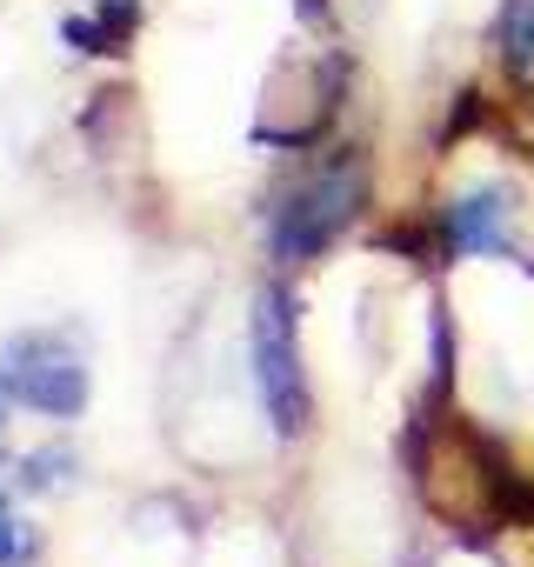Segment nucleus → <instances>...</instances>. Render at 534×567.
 <instances>
[{
    "label": "nucleus",
    "mask_w": 534,
    "mask_h": 567,
    "mask_svg": "<svg viewBox=\"0 0 534 567\" xmlns=\"http://www.w3.org/2000/svg\"><path fill=\"white\" fill-rule=\"evenodd\" d=\"M34 547H41V540H34V527L21 520V507H14L8 494H0V567H28V560H34Z\"/></svg>",
    "instance_id": "nucleus-6"
},
{
    "label": "nucleus",
    "mask_w": 534,
    "mask_h": 567,
    "mask_svg": "<svg viewBox=\"0 0 534 567\" xmlns=\"http://www.w3.org/2000/svg\"><path fill=\"white\" fill-rule=\"evenodd\" d=\"M507 187H474L448 207V240L454 254H507Z\"/></svg>",
    "instance_id": "nucleus-4"
},
{
    "label": "nucleus",
    "mask_w": 534,
    "mask_h": 567,
    "mask_svg": "<svg viewBox=\"0 0 534 567\" xmlns=\"http://www.w3.org/2000/svg\"><path fill=\"white\" fill-rule=\"evenodd\" d=\"M361 207V167L355 161H328L321 174H308L301 187H288L267 214V240H275L281 260H308L321 254Z\"/></svg>",
    "instance_id": "nucleus-2"
},
{
    "label": "nucleus",
    "mask_w": 534,
    "mask_h": 567,
    "mask_svg": "<svg viewBox=\"0 0 534 567\" xmlns=\"http://www.w3.org/2000/svg\"><path fill=\"white\" fill-rule=\"evenodd\" d=\"M68 474H74V454H34L28 474H21V487L48 494V487H68Z\"/></svg>",
    "instance_id": "nucleus-7"
},
{
    "label": "nucleus",
    "mask_w": 534,
    "mask_h": 567,
    "mask_svg": "<svg viewBox=\"0 0 534 567\" xmlns=\"http://www.w3.org/2000/svg\"><path fill=\"white\" fill-rule=\"evenodd\" d=\"M501 61L521 87L534 81V0H507L501 8Z\"/></svg>",
    "instance_id": "nucleus-5"
},
{
    "label": "nucleus",
    "mask_w": 534,
    "mask_h": 567,
    "mask_svg": "<svg viewBox=\"0 0 534 567\" xmlns=\"http://www.w3.org/2000/svg\"><path fill=\"white\" fill-rule=\"evenodd\" d=\"M254 388H260V408L281 441H295L308 427V374H301V348H295V308L281 288L254 295Z\"/></svg>",
    "instance_id": "nucleus-3"
},
{
    "label": "nucleus",
    "mask_w": 534,
    "mask_h": 567,
    "mask_svg": "<svg viewBox=\"0 0 534 567\" xmlns=\"http://www.w3.org/2000/svg\"><path fill=\"white\" fill-rule=\"evenodd\" d=\"M0 414H8V381H0ZM0 427H8V421H0Z\"/></svg>",
    "instance_id": "nucleus-8"
},
{
    "label": "nucleus",
    "mask_w": 534,
    "mask_h": 567,
    "mask_svg": "<svg viewBox=\"0 0 534 567\" xmlns=\"http://www.w3.org/2000/svg\"><path fill=\"white\" fill-rule=\"evenodd\" d=\"M0 381H8V394L34 414H81L88 408V354L74 334L61 328H28L8 341V354H0Z\"/></svg>",
    "instance_id": "nucleus-1"
}]
</instances>
